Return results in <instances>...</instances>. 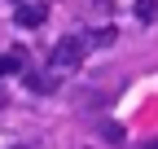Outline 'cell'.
Masks as SVG:
<instances>
[{"label": "cell", "mask_w": 158, "mask_h": 149, "mask_svg": "<svg viewBox=\"0 0 158 149\" xmlns=\"http://www.w3.org/2000/svg\"><path fill=\"white\" fill-rule=\"evenodd\" d=\"M88 57V31H70V35H62L57 40V48H53V70H70V66H79Z\"/></svg>", "instance_id": "1"}, {"label": "cell", "mask_w": 158, "mask_h": 149, "mask_svg": "<svg viewBox=\"0 0 158 149\" xmlns=\"http://www.w3.org/2000/svg\"><path fill=\"white\" fill-rule=\"evenodd\" d=\"M13 18H18V26H44V18H48V5L44 0H22V5L13 9Z\"/></svg>", "instance_id": "2"}, {"label": "cell", "mask_w": 158, "mask_h": 149, "mask_svg": "<svg viewBox=\"0 0 158 149\" xmlns=\"http://www.w3.org/2000/svg\"><path fill=\"white\" fill-rule=\"evenodd\" d=\"M118 40V26H97V31H88V48H110Z\"/></svg>", "instance_id": "3"}, {"label": "cell", "mask_w": 158, "mask_h": 149, "mask_svg": "<svg viewBox=\"0 0 158 149\" xmlns=\"http://www.w3.org/2000/svg\"><path fill=\"white\" fill-rule=\"evenodd\" d=\"M22 66H27V53H22V48L0 53V74H13V70H22Z\"/></svg>", "instance_id": "4"}, {"label": "cell", "mask_w": 158, "mask_h": 149, "mask_svg": "<svg viewBox=\"0 0 158 149\" xmlns=\"http://www.w3.org/2000/svg\"><path fill=\"white\" fill-rule=\"evenodd\" d=\"M27 83H31L35 92H53V88H57V74H27Z\"/></svg>", "instance_id": "5"}, {"label": "cell", "mask_w": 158, "mask_h": 149, "mask_svg": "<svg viewBox=\"0 0 158 149\" xmlns=\"http://www.w3.org/2000/svg\"><path fill=\"white\" fill-rule=\"evenodd\" d=\"M136 18L141 22H154L158 18V0H136Z\"/></svg>", "instance_id": "6"}, {"label": "cell", "mask_w": 158, "mask_h": 149, "mask_svg": "<svg viewBox=\"0 0 158 149\" xmlns=\"http://www.w3.org/2000/svg\"><path fill=\"white\" fill-rule=\"evenodd\" d=\"M149 149H158V140H154V145H149Z\"/></svg>", "instance_id": "7"}]
</instances>
